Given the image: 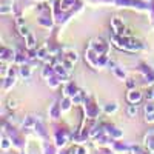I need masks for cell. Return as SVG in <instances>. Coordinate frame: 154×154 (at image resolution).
<instances>
[{"label": "cell", "instance_id": "6da1fadb", "mask_svg": "<svg viewBox=\"0 0 154 154\" xmlns=\"http://www.w3.org/2000/svg\"><path fill=\"white\" fill-rule=\"evenodd\" d=\"M111 42L114 43V46H117L119 49H125V51H131V53H136V51H140L143 48V45L140 43L136 38H131L130 35H119L114 34L111 37Z\"/></svg>", "mask_w": 154, "mask_h": 154}, {"label": "cell", "instance_id": "7a4b0ae2", "mask_svg": "<svg viewBox=\"0 0 154 154\" xmlns=\"http://www.w3.org/2000/svg\"><path fill=\"white\" fill-rule=\"evenodd\" d=\"M83 108H85V114H86V117L88 119H91V120H94L97 116H99V112H100V108H99V105L96 103V99H94V96H85V100H83Z\"/></svg>", "mask_w": 154, "mask_h": 154}, {"label": "cell", "instance_id": "3957f363", "mask_svg": "<svg viewBox=\"0 0 154 154\" xmlns=\"http://www.w3.org/2000/svg\"><path fill=\"white\" fill-rule=\"evenodd\" d=\"M71 139V133L65 128H57L56 133H54V143L57 145V148L66 145V142H69Z\"/></svg>", "mask_w": 154, "mask_h": 154}, {"label": "cell", "instance_id": "277c9868", "mask_svg": "<svg viewBox=\"0 0 154 154\" xmlns=\"http://www.w3.org/2000/svg\"><path fill=\"white\" fill-rule=\"evenodd\" d=\"M88 46L93 48L99 54H108V48H109V45L103 40V38H93Z\"/></svg>", "mask_w": 154, "mask_h": 154}, {"label": "cell", "instance_id": "5b68a950", "mask_svg": "<svg viewBox=\"0 0 154 154\" xmlns=\"http://www.w3.org/2000/svg\"><path fill=\"white\" fill-rule=\"evenodd\" d=\"M79 91H80L79 86H77L72 80H66L65 85H63V96H66V97H71L72 99Z\"/></svg>", "mask_w": 154, "mask_h": 154}, {"label": "cell", "instance_id": "8992f818", "mask_svg": "<svg viewBox=\"0 0 154 154\" xmlns=\"http://www.w3.org/2000/svg\"><path fill=\"white\" fill-rule=\"evenodd\" d=\"M142 99H143V94L140 93V91H137L136 88L134 89H130L128 94H126V100L130 102V103H133V105H137Z\"/></svg>", "mask_w": 154, "mask_h": 154}, {"label": "cell", "instance_id": "52a82bcc", "mask_svg": "<svg viewBox=\"0 0 154 154\" xmlns=\"http://www.w3.org/2000/svg\"><path fill=\"white\" fill-rule=\"evenodd\" d=\"M62 59H65V60H68V62H71V63H75L77 60H79V56H77V53L74 49H71V48H63L62 49Z\"/></svg>", "mask_w": 154, "mask_h": 154}, {"label": "cell", "instance_id": "ba28073f", "mask_svg": "<svg viewBox=\"0 0 154 154\" xmlns=\"http://www.w3.org/2000/svg\"><path fill=\"white\" fill-rule=\"evenodd\" d=\"M14 59H16V53L12 49H9V48H6V46H3L2 48V62L3 63H6V62H14Z\"/></svg>", "mask_w": 154, "mask_h": 154}, {"label": "cell", "instance_id": "9c48e42d", "mask_svg": "<svg viewBox=\"0 0 154 154\" xmlns=\"http://www.w3.org/2000/svg\"><path fill=\"white\" fill-rule=\"evenodd\" d=\"M31 74H32V68L29 66V65H20V68H19V75L20 77H23V79H31Z\"/></svg>", "mask_w": 154, "mask_h": 154}, {"label": "cell", "instance_id": "30bf717a", "mask_svg": "<svg viewBox=\"0 0 154 154\" xmlns=\"http://www.w3.org/2000/svg\"><path fill=\"white\" fill-rule=\"evenodd\" d=\"M74 105V102H72V99L71 97H66V96H63V99L60 100V108H62V111L63 112H68L69 109H71V106Z\"/></svg>", "mask_w": 154, "mask_h": 154}, {"label": "cell", "instance_id": "8fae6325", "mask_svg": "<svg viewBox=\"0 0 154 154\" xmlns=\"http://www.w3.org/2000/svg\"><path fill=\"white\" fill-rule=\"evenodd\" d=\"M62 108L59 103H53L49 106V117H53V119H59L60 117V114H62Z\"/></svg>", "mask_w": 154, "mask_h": 154}, {"label": "cell", "instance_id": "7c38bea8", "mask_svg": "<svg viewBox=\"0 0 154 154\" xmlns=\"http://www.w3.org/2000/svg\"><path fill=\"white\" fill-rule=\"evenodd\" d=\"M56 143L53 145V143H49V142H43L42 143V152L43 154H57V151H56Z\"/></svg>", "mask_w": 154, "mask_h": 154}, {"label": "cell", "instance_id": "4fadbf2b", "mask_svg": "<svg viewBox=\"0 0 154 154\" xmlns=\"http://www.w3.org/2000/svg\"><path fill=\"white\" fill-rule=\"evenodd\" d=\"M11 146H12L11 137H8L6 134H3V137H2V149H3V151H8Z\"/></svg>", "mask_w": 154, "mask_h": 154}, {"label": "cell", "instance_id": "5bb4252c", "mask_svg": "<svg viewBox=\"0 0 154 154\" xmlns=\"http://www.w3.org/2000/svg\"><path fill=\"white\" fill-rule=\"evenodd\" d=\"M131 152L133 154H151V151L143 146H131Z\"/></svg>", "mask_w": 154, "mask_h": 154}, {"label": "cell", "instance_id": "9a60e30c", "mask_svg": "<svg viewBox=\"0 0 154 154\" xmlns=\"http://www.w3.org/2000/svg\"><path fill=\"white\" fill-rule=\"evenodd\" d=\"M112 72H114V75L117 77V79L125 80V71L120 69V66H112Z\"/></svg>", "mask_w": 154, "mask_h": 154}, {"label": "cell", "instance_id": "2e32d148", "mask_svg": "<svg viewBox=\"0 0 154 154\" xmlns=\"http://www.w3.org/2000/svg\"><path fill=\"white\" fill-rule=\"evenodd\" d=\"M117 103H116V102H112V103H108L105 108H103V111L106 112V114H112V112H116V111H117Z\"/></svg>", "mask_w": 154, "mask_h": 154}, {"label": "cell", "instance_id": "e0dca14e", "mask_svg": "<svg viewBox=\"0 0 154 154\" xmlns=\"http://www.w3.org/2000/svg\"><path fill=\"white\" fill-rule=\"evenodd\" d=\"M25 38H26V48H28V49H34V48H35V40H34V35H32V34H28Z\"/></svg>", "mask_w": 154, "mask_h": 154}, {"label": "cell", "instance_id": "ac0fdd59", "mask_svg": "<svg viewBox=\"0 0 154 154\" xmlns=\"http://www.w3.org/2000/svg\"><path fill=\"white\" fill-rule=\"evenodd\" d=\"M72 152L74 154H88V148L83 145H77L75 148H72Z\"/></svg>", "mask_w": 154, "mask_h": 154}, {"label": "cell", "instance_id": "d6986e66", "mask_svg": "<svg viewBox=\"0 0 154 154\" xmlns=\"http://www.w3.org/2000/svg\"><path fill=\"white\" fill-rule=\"evenodd\" d=\"M128 114H130V117H134V116L137 114V105H130V108H128Z\"/></svg>", "mask_w": 154, "mask_h": 154}, {"label": "cell", "instance_id": "ffe728a7", "mask_svg": "<svg viewBox=\"0 0 154 154\" xmlns=\"http://www.w3.org/2000/svg\"><path fill=\"white\" fill-rule=\"evenodd\" d=\"M146 99H148V100H154V88L149 89V91L146 93Z\"/></svg>", "mask_w": 154, "mask_h": 154}, {"label": "cell", "instance_id": "44dd1931", "mask_svg": "<svg viewBox=\"0 0 154 154\" xmlns=\"http://www.w3.org/2000/svg\"><path fill=\"white\" fill-rule=\"evenodd\" d=\"M17 106V102L16 100H8V108L12 109V108H16Z\"/></svg>", "mask_w": 154, "mask_h": 154}, {"label": "cell", "instance_id": "7402d4cb", "mask_svg": "<svg viewBox=\"0 0 154 154\" xmlns=\"http://www.w3.org/2000/svg\"><path fill=\"white\" fill-rule=\"evenodd\" d=\"M126 85H128V88H130V89H134V86H136V85H134V82H133L131 79H128Z\"/></svg>", "mask_w": 154, "mask_h": 154}]
</instances>
